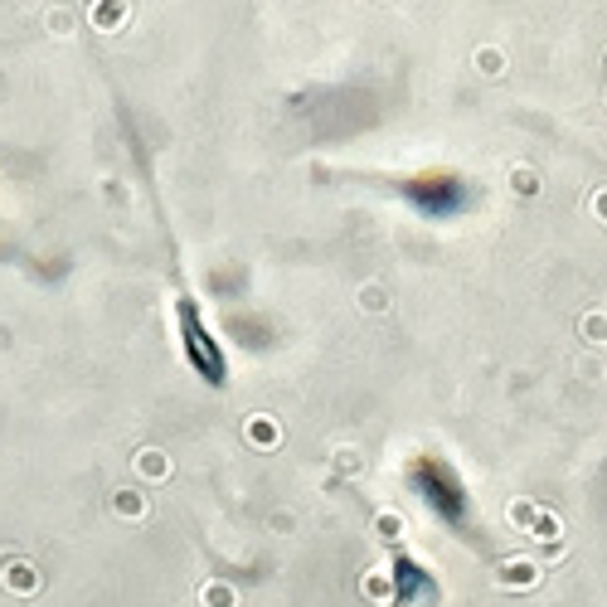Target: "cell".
Instances as JSON below:
<instances>
[{"label": "cell", "mask_w": 607, "mask_h": 607, "mask_svg": "<svg viewBox=\"0 0 607 607\" xmlns=\"http://www.w3.org/2000/svg\"><path fill=\"white\" fill-rule=\"evenodd\" d=\"M180 341H185V360H190V370L204 379V384H224V374H229V364H224V350L219 341L204 331V316H200V306L190 302H180Z\"/></svg>", "instance_id": "cell-1"}, {"label": "cell", "mask_w": 607, "mask_h": 607, "mask_svg": "<svg viewBox=\"0 0 607 607\" xmlns=\"http://www.w3.org/2000/svg\"><path fill=\"white\" fill-rule=\"evenodd\" d=\"M364 588H370V598H374V602H384L393 583H389V578H379V573H370V583H364Z\"/></svg>", "instance_id": "cell-2"}, {"label": "cell", "mask_w": 607, "mask_h": 607, "mask_svg": "<svg viewBox=\"0 0 607 607\" xmlns=\"http://www.w3.org/2000/svg\"><path fill=\"white\" fill-rule=\"evenodd\" d=\"M10 583L25 592V588H39V578H35V573H25V569H10Z\"/></svg>", "instance_id": "cell-3"}, {"label": "cell", "mask_w": 607, "mask_h": 607, "mask_svg": "<svg viewBox=\"0 0 607 607\" xmlns=\"http://www.w3.org/2000/svg\"><path fill=\"white\" fill-rule=\"evenodd\" d=\"M209 607H234V592L229 588H209Z\"/></svg>", "instance_id": "cell-4"}]
</instances>
